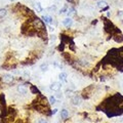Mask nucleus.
I'll list each match as a JSON object with an SVG mask.
<instances>
[{
  "mask_svg": "<svg viewBox=\"0 0 123 123\" xmlns=\"http://www.w3.org/2000/svg\"><path fill=\"white\" fill-rule=\"evenodd\" d=\"M33 24H34V27H35V29L38 31V33L45 31V24H44V22L42 21L41 18H34Z\"/></svg>",
  "mask_w": 123,
  "mask_h": 123,
  "instance_id": "obj_1",
  "label": "nucleus"
},
{
  "mask_svg": "<svg viewBox=\"0 0 123 123\" xmlns=\"http://www.w3.org/2000/svg\"><path fill=\"white\" fill-rule=\"evenodd\" d=\"M1 80H2V82L5 83V84H11L13 82V80H14V77L11 74H8V73H7V74H4L2 76Z\"/></svg>",
  "mask_w": 123,
  "mask_h": 123,
  "instance_id": "obj_2",
  "label": "nucleus"
},
{
  "mask_svg": "<svg viewBox=\"0 0 123 123\" xmlns=\"http://www.w3.org/2000/svg\"><path fill=\"white\" fill-rule=\"evenodd\" d=\"M62 87V83L61 82H52L50 84V86H49V88L52 90V91H60Z\"/></svg>",
  "mask_w": 123,
  "mask_h": 123,
  "instance_id": "obj_3",
  "label": "nucleus"
},
{
  "mask_svg": "<svg viewBox=\"0 0 123 123\" xmlns=\"http://www.w3.org/2000/svg\"><path fill=\"white\" fill-rule=\"evenodd\" d=\"M82 103V98L80 97V95H75V97L72 98V104L75 106H79L81 105Z\"/></svg>",
  "mask_w": 123,
  "mask_h": 123,
  "instance_id": "obj_4",
  "label": "nucleus"
},
{
  "mask_svg": "<svg viewBox=\"0 0 123 123\" xmlns=\"http://www.w3.org/2000/svg\"><path fill=\"white\" fill-rule=\"evenodd\" d=\"M17 89L21 94H26L27 92H28V88H27V86L25 84H20V85H18Z\"/></svg>",
  "mask_w": 123,
  "mask_h": 123,
  "instance_id": "obj_5",
  "label": "nucleus"
},
{
  "mask_svg": "<svg viewBox=\"0 0 123 123\" xmlns=\"http://www.w3.org/2000/svg\"><path fill=\"white\" fill-rule=\"evenodd\" d=\"M72 24H73V20H72L71 18H66L63 21V25L65 27H67V28H70V27L72 26Z\"/></svg>",
  "mask_w": 123,
  "mask_h": 123,
  "instance_id": "obj_6",
  "label": "nucleus"
},
{
  "mask_svg": "<svg viewBox=\"0 0 123 123\" xmlns=\"http://www.w3.org/2000/svg\"><path fill=\"white\" fill-rule=\"evenodd\" d=\"M42 21L44 23H46V24H51L53 20L50 15H43V17H42Z\"/></svg>",
  "mask_w": 123,
  "mask_h": 123,
  "instance_id": "obj_7",
  "label": "nucleus"
},
{
  "mask_svg": "<svg viewBox=\"0 0 123 123\" xmlns=\"http://www.w3.org/2000/svg\"><path fill=\"white\" fill-rule=\"evenodd\" d=\"M98 6L99 8H103V9H108V3L106 1H98Z\"/></svg>",
  "mask_w": 123,
  "mask_h": 123,
  "instance_id": "obj_8",
  "label": "nucleus"
},
{
  "mask_svg": "<svg viewBox=\"0 0 123 123\" xmlns=\"http://www.w3.org/2000/svg\"><path fill=\"white\" fill-rule=\"evenodd\" d=\"M61 117L62 119H67L69 117V112H68V110L66 109H63L61 111Z\"/></svg>",
  "mask_w": 123,
  "mask_h": 123,
  "instance_id": "obj_9",
  "label": "nucleus"
},
{
  "mask_svg": "<svg viewBox=\"0 0 123 123\" xmlns=\"http://www.w3.org/2000/svg\"><path fill=\"white\" fill-rule=\"evenodd\" d=\"M59 79L61 80V81H66V80H67V73H65V72L60 73Z\"/></svg>",
  "mask_w": 123,
  "mask_h": 123,
  "instance_id": "obj_10",
  "label": "nucleus"
},
{
  "mask_svg": "<svg viewBox=\"0 0 123 123\" xmlns=\"http://www.w3.org/2000/svg\"><path fill=\"white\" fill-rule=\"evenodd\" d=\"M35 7H36V9H37L38 12H42V11H43V8H42V6H41V3H40V2H36Z\"/></svg>",
  "mask_w": 123,
  "mask_h": 123,
  "instance_id": "obj_11",
  "label": "nucleus"
},
{
  "mask_svg": "<svg viewBox=\"0 0 123 123\" xmlns=\"http://www.w3.org/2000/svg\"><path fill=\"white\" fill-rule=\"evenodd\" d=\"M68 15H69V17L68 18H70L71 17V15H74L75 13H76V10H75V8H73V7H71V8H69L68 9Z\"/></svg>",
  "mask_w": 123,
  "mask_h": 123,
  "instance_id": "obj_12",
  "label": "nucleus"
},
{
  "mask_svg": "<svg viewBox=\"0 0 123 123\" xmlns=\"http://www.w3.org/2000/svg\"><path fill=\"white\" fill-rule=\"evenodd\" d=\"M6 14H7L6 8H0V18H4Z\"/></svg>",
  "mask_w": 123,
  "mask_h": 123,
  "instance_id": "obj_13",
  "label": "nucleus"
},
{
  "mask_svg": "<svg viewBox=\"0 0 123 123\" xmlns=\"http://www.w3.org/2000/svg\"><path fill=\"white\" fill-rule=\"evenodd\" d=\"M40 70L42 72H46L48 70V64H42L40 66Z\"/></svg>",
  "mask_w": 123,
  "mask_h": 123,
  "instance_id": "obj_14",
  "label": "nucleus"
},
{
  "mask_svg": "<svg viewBox=\"0 0 123 123\" xmlns=\"http://www.w3.org/2000/svg\"><path fill=\"white\" fill-rule=\"evenodd\" d=\"M31 91H32L33 93H38V94H41V93H40V91H39V89H38V88H36L35 86H31Z\"/></svg>",
  "mask_w": 123,
  "mask_h": 123,
  "instance_id": "obj_15",
  "label": "nucleus"
},
{
  "mask_svg": "<svg viewBox=\"0 0 123 123\" xmlns=\"http://www.w3.org/2000/svg\"><path fill=\"white\" fill-rule=\"evenodd\" d=\"M67 10H68V5H67V4H65V5L61 8V10H60V12H59V13H65Z\"/></svg>",
  "mask_w": 123,
  "mask_h": 123,
  "instance_id": "obj_16",
  "label": "nucleus"
},
{
  "mask_svg": "<svg viewBox=\"0 0 123 123\" xmlns=\"http://www.w3.org/2000/svg\"><path fill=\"white\" fill-rule=\"evenodd\" d=\"M49 104H51V105H53V104H55V101H56V98L55 97H53V95H51V97H49Z\"/></svg>",
  "mask_w": 123,
  "mask_h": 123,
  "instance_id": "obj_17",
  "label": "nucleus"
},
{
  "mask_svg": "<svg viewBox=\"0 0 123 123\" xmlns=\"http://www.w3.org/2000/svg\"><path fill=\"white\" fill-rule=\"evenodd\" d=\"M0 101H1L2 105L5 106V98H4V94H0Z\"/></svg>",
  "mask_w": 123,
  "mask_h": 123,
  "instance_id": "obj_18",
  "label": "nucleus"
},
{
  "mask_svg": "<svg viewBox=\"0 0 123 123\" xmlns=\"http://www.w3.org/2000/svg\"><path fill=\"white\" fill-rule=\"evenodd\" d=\"M56 9V6H51V7H49V10H55Z\"/></svg>",
  "mask_w": 123,
  "mask_h": 123,
  "instance_id": "obj_19",
  "label": "nucleus"
},
{
  "mask_svg": "<svg viewBox=\"0 0 123 123\" xmlns=\"http://www.w3.org/2000/svg\"><path fill=\"white\" fill-rule=\"evenodd\" d=\"M67 2H68V3H71V4H73V3L75 2V0H67Z\"/></svg>",
  "mask_w": 123,
  "mask_h": 123,
  "instance_id": "obj_20",
  "label": "nucleus"
},
{
  "mask_svg": "<svg viewBox=\"0 0 123 123\" xmlns=\"http://www.w3.org/2000/svg\"><path fill=\"white\" fill-rule=\"evenodd\" d=\"M56 112H57V109H55V110H52V111H51V114L55 115V114H56Z\"/></svg>",
  "mask_w": 123,
  "mask_h": 123,
  "instance_id": "obj_21",
  "label": "nucleus"
},
{
  "mask_svg": "<svg viewBox=\"0 0 123 123\" xmlns=\"http://www.w3.org/2000/svg\"><path fill=\"white\" fill-rule=\"evenodd\" d=\"M38 123H47V122H46L45 120H39V121H38Z\"/></svg>",
  "mask_w": 123,
  "mask_h": 123,
  "instance_id": "obj_22",
  "label": "nucleus"
},
{
  "mask_svg": "<svg viewBox=\"0 0 123 123\" xmlns=\"http://www.w3.org/2000/svg\"><path fill=\"white\" fill-rule=\"evenodd\" d=\"M56 98H62V94H61V93H57V94H56Z\"/></svg>",
  "mask_w": 123,
  "mask_h": 123,
  "instance_id": "obj_23",
  "label": "nucleus"
},
{
  "mask_svg": "<svg viewBox=\"0 0 123 123\" xmlns=\"http://www.w3.org/2000/svg\"><path fill=\"white\" fill-rule=\"evenodd\" d=\"M1 111H2V110H1V108H0V115L2 114V112H1Z\"/></svg>",
  "mask_w": 123,
  "mask_h": 123,
  "instance_id": "obj_24",
  "label": "nucleus"
},
{
  "mask_svg": "<svg viewBox=\"0 0 123 123\" xmlns=\"http://www.w3.org/2000/svg\"><path fill=\"white\" fill-rule=\"evenodd\" d=\"M10 1H12V2H13V1H15V0H10Z\"/></svg>",
  "mask_w": 123,
  "mask_h": 123,
  "instance_id": "obj_25",
  "label": "nucleus"
}]
</instances>
